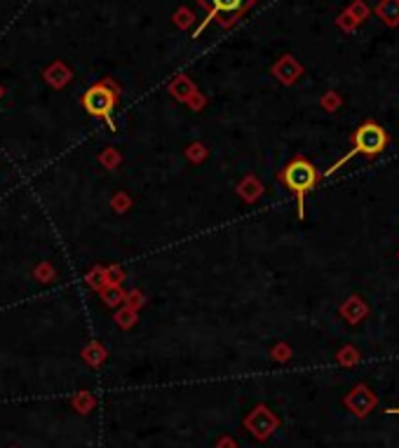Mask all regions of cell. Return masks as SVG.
<instances>
[{"mask_svg": "<svg viewBox=\"0 0 399 448\" xmlns=\"http://www.w3.org/2000/svg\"><path fill=\"white\" fill-rule=\"evenodd\" d=\"M386 148H388V132L386 129H383L378 122H371V120L364 122V125H359L355 129V134H352V148L345 153V155L336 162L332 169H327V176L339 172L345 162H350L352 158H357V155L376 158V155H381Z\"/></svg>", "mask_w": 399, "mask_h": 448, "instance_id": "cell-1", "label": "cell"}, {"mask_svg": "<svg viewBox=\"0 0 399 448\" xmlns=\"http://www.w3.org/2000/svg\"><path fill=\"white\" fill-rule=\"evenodd\" d=\"M378 14L388 26H397L399 24V0H383L378 5Z\"/></svg>", "mask_w": 399, "mask_h": 448, "instance_id": "cell-7", "label": "cell"}, {"mask_svg": "<svg viewBox=\"0 0 399 448\" xmlns=\"http://www.w3.org/2000/svg\"><path fill=\"white\" fill-rule=\"evenodd\" d=\"M341 315H343L350 324H357V322H362L366 315H369V305H366L359 296H350V298L341 305Z\"/></svg>", "mask_w": 399, "mask_h": 448, "instance_id": "cell-6", "label": "cell"}, {"mask_svg": "<svg viewBox=\"0 0 399 448\" xmlns=\"http://www.w3.org/2000/svg\"><path fill=\"white\" fill-rule=\"evenodd\" d=\"M373 404H376V395L369 388H364V385H359V388L348 397V406L357 415H366L373 408Z\"/></svg>", "mask_w": 399, "mask_h": 448, "instance_id": "cell-4", "label": "cell"}, {"mask_svg": "<svg viewBox=\"0 0 399 448\" xmlns=\"http://www.w3.org/2000/svg\"><path fill=\"white\" fill-rule=\"evenodd\" d=\"M115 102H118V94L109 87V82L92 84L85 94H82V106H85V111L89 115H94V118L106 120V125H109L111 129H115V122L111 118Z\"/></svg>", "mask_w": 399, "mask_h": 448, "instance_id": "cell-3", "label": "cell"}, {"mask_svg": "<svg viewBox=\"0 0 399 448\" xmlns=\"http://www.w3.org/2000/svg\"><path fill=\"white\" fill-rule=\"evenodd\" d=\"M359 357H357V350H352V347H345V350L339 354V361L341 364H355Z\"/></svg>", "mask_w": 399, "mask_h": 448, "instance_id": "cell-8", "label": "cell"}, {"mask_svg": "<svg viewBox=\"0 0 399 448\" xmlns=\"http://www.w3.org/2000/svg\"><path fill=\"white\" fill-rule=\"evenodd\" d=\"M390 413H399V411H390Z\"/></svg>", "mask_w": 399, "mask_h": 448, "instance_id": "cell-9", "label": "cell"}, {"mask_svg": "<svg viewBox=\"0 0 399 448\" xmlns=\"http://www.w3.org/2000/svg\"><path fill=\"white\" fill-rule=\"evenodd\" d=\"M249 3H251V0H212V10H209V14H207V21L195 31V33H200V31H202L207 24H209V21L217 17L219 12H228V14L242 12Z\"/></svg>", "mask_w": 399, "mask_h": 448, "instance_id": "cell-5", "label": "cell"}, {"mask_svg": "<svg viewBox=\"0 0 399 448\" xmlns=\"http://www.w3.org/2000/svg\"><path fill=\"white\" fill-rule=\"evenodd\" d=\"M280 179H282V183L287 185V190H291V192L296 195L298 216L303 219V202H305V195H308L310 190H315V185H317V181H319L317 169H315L305 158H296V160H291L285 169H282Z\"/></svg>", "mask_w": 399, "mask_h": 448, "instance_id": "cell-2", "label": "cell"}]
</instances>
